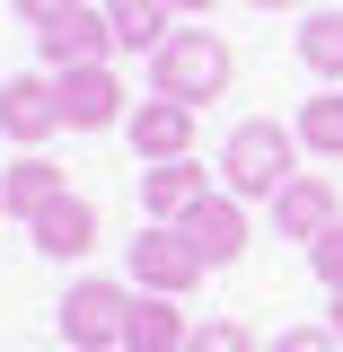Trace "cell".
<instances>
[{"label": "cell", "mask_w": 343, "mask_h": 352, "mask_svg": "<svg viewBox=\"0 0 343 352\" xmlns=\"http://www.w3.org/2000/svg\"><path fill=\"white\" fill-rule=\"evenodd\" d=\"M62 194H71V176L53 168V159H9V168H0V203L18 220H36L44 203H62Z\"/></svg>", "instance_id": "15"}, {"label": "cell", "mask_w": 343, "mask_h": 352, "mask_svg": "<svg viewBox=\"0 0 343 352\" xmlns=\"http://www.w3.org/2000/svg\"><path fill=\"white\" fill-rule=\"evenodd\" d=\"M264 352H335V326H282Z\"/></svg>", "instance_id": "21"}, {"label": "cell", "mask_w": 343, "mask_h": 352, "mask_svg": "<svg viewBox=\"0 0 343 352\" xmlns=\"http://www.w3.org/2000/svg\"><path fill=\"white\" fill-rule=\"evenodd\" d=\"M124 317H132V291L124 282H97V273H80L62 291V308H53L62 352H124Z\"/></svg>", "instance_id": "3"}, {"label": "cell", "mask_w": 343, "mask_h": 352, "mask_svg": "<svg viewBox=\"0 0 343 352\" xmlns=\"http://www.w3.org/2000/svg\"><path fill=\"white\" fill-rule=\"evenodd\" d=\"M132 150H141V168H159V159H194V106H176V97H150V106H132Z\"/></svg>", "instance_id": "7"}, {"label": "cell", "mask_w": 343, "mask_h": 352, "mask_svg": "<svg viewBox=\"0 0 343 352\" xmlns=\"http://www.w3.org/2000/svg\"><path fill=\"white\" fill-rule=\"evenodd\" d=\"M176 229L194 238V256H203V264H238V256H247V203H238L229 185H212Z\"/></svg>", "instance_id": "6"}, {"label": "cell", "mask_w": 343, "mask_h": 352, "mask_svg": "<svg viewBox=\"0 0 343 352\" xmlns=\"http://www.w3.org/2000/svg\"><path fill=\"white\" fill-rule=\"evenodd\" d=\"M9 9H18V18H27V27L44 36V27H62V18H80L88 0H9Z\"/></svg>", "instance_id": "20"}, {"label": "cell", "mask_w": 343, "mask_h": 352, "mask_svg": "<svg viewBox=\"0 0 343 352\" xmlns=\"http://www.w3.org/2000/svg\"><path fill=\"white\" fill-rule=\"evenodd\" d=\"M53 88H62V132H115V124H132V97H124V80H115V62L53 71Z\"/></svg>", "instance_id": "5"}, {"label": "cell", "mask_w": 343, "mask_h": 352, "mask_svg": "<svg viewBox=\"0 0 343 352\" xmlns=\"http://www.w3.org/2000/svg\"><path fill=\"white\" fill-rule=\"evenodd\" d=\"M229 80H238V53H229V36H212V27H176V36L150 53V88L176 97V106H220Z\"/></svg>", "instance_id": "1"}, {"label": "cell", "mask_w": 343, "mask_h": 352, "mask_svg": "<svg viewBox=\"0 0 343 352\" xmlns=\"http://www.w3.org/2000/svg\"><path fill=\"white\" fill-rule=\"evenodd\" d=\"M0 212H9V203H0Z\"/></svg>", "instance_id": "25"}, {"label": "cell", "mask_w": 343, "mask_h": 352, "mask_svg": "<svg viewBox=\"0 0 343 352\" xmlns=\"http://www.w3.org/2000/svg\"><path fill=\"white\" fill-rule=\"evenodd\" d=\"M124 256H132V282H141V291H159V300H185V291L212 273V264L194 256V238L168 229V220H141V238H132Z\"/></svg>", "instance_id": "4"}, {"label": "cell", "mask_w": 343, "mask_h": 352, "mask_svg": "<svg viewBox=\"0 0 343 352\" xmlns=\"http://www.w3.org/2000/svg\"><path fill=\"white\" fill-rule=\"evenodd\" d=\"M203 194H212V168H203V159H159V168H141V212L168 220V229L194 212Z\"/></svg>", "instance_id": "9"}, {"label": "cell", "mask_w": 343, "mask_h": 352, "mask_svg": "<svg viewBox=\"0 0 343 352\" xmlns=\"http://www.w3.org/2000/svg\"><path fill=\"white\" fill-rule=\"evenodd\" d=\"M291 150H300V132L291 124H273V115H247V124L220 141V185L238 194V203H256V194H282L291 185Z\"/></svg>", "instance_id": "2"}, {"label": "cell", "mask_w": 343, "mask_h": 352, "mask_svg": "<svg viewBox=\"0 0 343 352\" xmlns=\"http://www.w3.org/2000/svg\"><path fill=\"white\" fill-rule=\"evenodd\" d=\"M308 264H317V282H326V291H343V220L317 238V247H308Z\"/></svg>", "instance_id": "19"}, {"label": "cell", "mask_w": 343, "mask_h": 352, "mask_svg": "<svg viewBox=\"0 0 343 352\" xmlns=\"http://www.w3.org/2000/svg\"><path fill=\"white\" fill-rule=\"evenodd\" d=\"M0 132H9V141H27V150L53 141V132H62V88L36 80V71H27V80H9V88H0Z\"/></svg>", "instance_id": "8"}, {"label": "cell", "mask_w": 343, "mask_h": 352, "mask_svg": "<svg viewBox=\"0 0 343 352\" xmlns=\"http://www.w3.org/2000/svg\"><path fill=\"white\" fill-rule=\"evenodd\" d=\"M168 9L176 18H203V9H220V0H168Z\"/></svg>", "instance_id": "22"}, {"label": "cell", "mask_w": 343, "mask_h": 352, "mask_svg": "<svg viewBox=\"0 0 343 352\" xmlns=\"http://www.w3.org/2000/svg\"><path fill=\"white\" fill-rule=\"evenodd\" d=\"M256 9H291V0H256Z\"/></svg>", "instance_id": "24"}, {"label": "cell", "mask_w": 343, "mask_h": 352, "mask_svg": "<svg viewBox=\"0 0 343 352\" xmlns=\"http://www.w3.org/2000/svg\"><path fill=\"white\" fill-rule=\"evenodd\" d=\"M36 53L53 62V71H88V62H115V27H106V9H80V18L44 27Z\"/></svg>", "instance_id": "12"}, {"label": "cell", "mask_w": 343, "mask_h": 352, "mask_svg": "<svg viewBox=\"0 0 343 352\" xmlns=\"http://www.w3.org/2000/svg\"><path fill=\"white\" fill-rule=\"evenodd\" d=\"M106 27H115V53H159V44L176 36V9L168 0H106Z\"/></svg>", "instance_id": "14"}, {"label": "cell", "mask_w": 343, "mask_h": 352, "mask_svg": "<svg viewBox=\"0 0 343 352\" xmlns=\"http://www.w3.org/2000/svg\"><path fill=\"white\" fill-rule=\"evenodd\" d=\"M185 335H194V317L176 300H159V291H141L124 317V352H185Z\"/></svg>", "instance_id": "13"}, {"label": "cell", "mask_w": 343, "mask_h": 352, "mask_svg": "<svg viewBox=\"0 0 343 352\" xmlns=\"http://www.w3.org/2000/svg\"><path fill=\"white\" fill-rule=\"evenodd\" d=\"M27 229H36V256H53V264H80L88 247H97V203H88V194H62V203H44V212L27 220Z\"/></svg>", "instance_id": "10"}, {"label": "cell", "mask_w": 343, "mask_h": 352, "mask_svg": "<svg viewBox=\"0 0 343 352\" xmlns=\"http://www.w3.org/2000/svg\"><path fill=\"white\" fill-rule=\"evenodd\" d=\"M273 220H282L291 247H317V238L343 220V212H335V185H326V176H291V185L273 194Z\"/></svg>", "instance_id": "11"}, {"label": "cell", "mask_w": 343, "mask_h": 352, "mask_svg": "<svg viewBox=\"0 0 343 352\" xmlns=\"http://www.w3.org/2000/svg\"><path fill=\"white\" fill-rule=\"evenodd\" d=\"M300 62L317 71V80H343V9H317L300 27Z\"/></svg>", "instance_id": "17"}, {"label": "cell", "mask_w": 343, "mask_h": 352, "mask_svg": "<svg viewBox=\"0 0 343 352\" xmlns=\"http://www.w3.org/2000/svg\"><path fill=\"white\" fill-rule=\"evenodd\" d=\"M326 326H335V344H343V291H335V300H326Z\"/></svg>", "instance_id": "23"}, {"label": "cell", "mask_w": 343, "mask_h": 352, "mask_svg": "<svg viewBox=\"0 0 343 352\" xmlns=\"http://www.w3.org/2000/svg\"><path fill=\"white\" fill-rule=\"evenodd\" d=\"M291 132H300L308 159H343V88H317L300 115H291Z\"/></svg>", "instance_id": "16"}, {"label": "cell", "mask_w": 343, "mask_h": 352, "mask_svg": "<svg viewBox=\"0 0 343 352\" xmlns=\"http://www.w3.org/2000/svg\"><path fill=\"white\" fill-rule=\"evenodd\" d=\"M185 352H264V344L238 326V317H203V326L185 335Z\"/></svg>", "instance_id": "18"}]
</instances>
